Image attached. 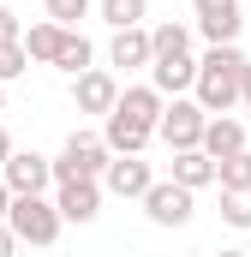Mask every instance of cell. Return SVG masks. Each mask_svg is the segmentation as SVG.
I'll use <instances>...</instances> for the list:
<instances>
[{
	"label": "cell",
	"mask_w": 251,
	"mask_h": 257,
	"mask_svg": "<svg viewBox=\"0 0 251 257\" xmlns=\"http://www.w3.org/2000/svg\"><path fill=\"white\" fill-rule=\"evenodd\" d=\"M12 162V138H6V126H0V168Z\"/></svg>",
	"instance_id": "29"
},
{
	"label": "cell",
	"mask_w": 251,
	"mask_h": 257,
	"mask_svg": "<svg viewBox=\"0 0 251 257\" xmlns=\"http://www.w3.org/2000/svg\"><path fill=\"white\" fill-rule=\"evenodd\" d=\"M96 12L114 24V30H138L150 18V0H96Z\"/></svg>",
	"instance_id": "19"
},
{
	"label": "cell",
	"mask_w": 251,
	"mask_h": 257,
	"mask_svg": "<svg viewBox=\"0 0 251 257\" xmlns=\"http://www.w3.org/2000/svg\"><path fill=\"white\" fill-rule=\"evenodd\" d=\"M239 150H245V126H239L233 114H209V132H203V156L227 162V156H239Z\"/></svg>",
	"instance_id": "15"
},
{
	"label": "cell",
	"mask_w": 251,
	"mask_h": 257,
	"mask_svg": "<svg viewBox=\"0 0 251 257\" xmlns=\"http://www.w3.org/2000/svg\"><path fill=\"white\" fill-rule=\"evenodd\" d=\"M0 42H24V24H18L12 6H0Z\"/></svg>",
	"instance_id": "25"
},
{
	"label": "cell",
	"mask_w": 251,
	"mask_h": 257,
	"mask_svg": "<svg viewBox=\"0 0 251 257\" xmlns=\"http://www.w3.org/2000/svg\"><path fill=\"white\" fill-rule=\"evenodd\" d=\"M12 215V186H6V174H0V221Z\"/></svg>",
	"instance_id": "27"
},
{
	"label": "cell",
	"mask_w": 251,
	"mask_h": 257,
	"mask_svg": "<svg viewBox=\"0 0 251 257\" xmlns=\"http://www.w3.org/2000/svg\"><path fill=\"white\" fill-rule=\"evenodd\" d=\"M0 114H6V84H0Z\"/></svg>",
	"instance_id": "31"
},
{
	"label": "cell",
	"mask_w": 251,
	"mask_h": 257,
	"mask_svg": "<svg viewBox=\"0 0 251 257\" xmlns=\"http://www.w3.org/2000/svg\"><path fill=\"white\" fill-rule=\"evenodd\" d=\"M72 108H78V114H102V120H108V114L120 108V78H114V72H102V66H90L84 78H72Z\"/></svg>",
	"instance_id": "8"
},
{
	"label": "cell",
	"mask_w": 251,
	"mask_h": 257,
	"mask_svg": "<svg viewBox=\"0 0 251 257\" xmlns=\"http://www.w3.org/2000/svg\"><path fill=\"white\" fill-rule=\"evenodd\" d=\"M12 251H18V233H12V227L0 221V257H12Z\"/></svg>",
	"instance_id": "26"
},
{
	"label": "cell",
	"mask_w": 251,
	"mask_h": 257,
	"mask_svg": "<svg viewBox=\"0 0 251 257\" xmlns=\"http://www.w3.org/2000/svg\"><path fill=\"white\" fill-rule=\"evenodd\" d=\"M150 84H156L162 96H186V90H197V60H191V54L150 60Z\"/></svg>",
	"instance_id": "13"
},
{
	"label": "cell",
	"mask_w": 251,
	"mask_h": 257,
	"mask_svg": "<svg viewBox=\"0 0 251 257\" xmlns=\"http://www.w3.org/2000/svg\"><path fill=\"white\" fill-rule=\"evenodd\" d=\"M215 186H221V192H251V150L215 162Z\"/></svg>",
	"instance_id": "21"
},
{
	"label": "cell",
	"mask_w": 251,
	"mask_h": 257,
	"mask_svg": "<svg viewBox=\"0 0 251 257\" xmlns=\"http://www.w3.org/2000/svg\"><path fill=\"white\" fill-rule=\"evenodd\" d=\"M6 227L18 233V245H54L66 227L60 203L54 197H12V215H6Z\"/></svg>",
	"instance_id": "3"
},
{
	"label": "cell",
	"mask_w": 251,
	"mask_h": 257,
	"mask_svg": "<svg viewBox=\"0 0 251 257\" xmlns=\"http://www.w3.org/2000/svg\"><path fill=\"white\" fill-rule=\"evenodd\" d=\"M191 209H197V192H186L180 180H156V186L144 192V215H150V227H186Z\"/></svg>",
	"instance_id": "5"
},
{
	"label": "cell",
	"mask_w": 251,
	"mask_h": 257,
	"mask_svg": "<svg viewBox=\"0 0 251 257\" xmlns=\"http://www.w3.org/2000/svg\"><path fill=\"white\" fill-rule=\"evenodd\" d=\"M114 114H126V120H138V126H162V114H168V96L156 90V84H126L120 90V108Z\"/></svg>",
	"instance_id": "11"
},
{
	"label": "cell",
	"mask_w": 251,
	"mask_h": 257,
	"mask_svg": "<svg viewBox=\"0 0 251 257\" xmlns=\"http://www.w3.org/2000/svg\"><path fill=\"white\" fill-rule=\"evenodd\" d=\"M102 138H108V150H114V156H144L156 132L138 126V120H126V114H108V120H102Z\"/></svg>",
	"instance_id": "14"
},
{
	"label": "cell",
	"mask_w": 251,
	"mask_h": 257,
	"mask_svg": "<svg viewBox=\"0 0 251 257\" xmlns=\"http://www.w3.org/2000/svg\"><path fill=\"white\" fill-rule=\"evenodd\" d=\"M191 257H203V251H191Z\"/></svg>",
	"instance_id": "32"
},
{
	"label": "cell",
	"mask_w": 251,
	"mask_h": 257,
	"mask_svg": "<svg viewBox=\"0 0 251 257\" xmlns=\"http://www.w3.org/2000/svg\"><path fill=\"white\" fill-rule=\"evenodd\" d=\"M90 60H96V48H90V36H84V30H72V36H66V48H60V72L66 78H84V72H90Z\"/></svg>",
	"instance_id": "20"
},
{
	"label": "cell",
	"mask_w": 251,
	"mask_h": 257,
	"mask_svg": "<svg viewBox=\"0 0 251 257\" xmlns=\"http://www.w3.org/2000/svg\"><path fill=\"white\" fill-rule=\"evenodd\" d=\"M191 12H197V36H203L209 48L239 42V24H245L239 0H191Z\"/></svg>",
	"instance_id": "7"
},
{
	"label": "cell",
	"mask_w": 251,
	"mask_h": 257,
	"mask_svg": "<svg viewBox=\"0 0 251 257\" xmlns=\"http://www.w3.org/2000/svg\"><path fill=\"white\" fill-rule=\"evenodd\" d=\"M0 174H6L12 197H48V186H60L54 180V156H36V150H12V162Z\"/></svg>",
	"instance_id": "6"
},
{
	"label": "cell",
	"mask_w": 251,
	"mask_h": 257,
	"mask_svg": "<svg viewBox=\"0 0 251 257\" xmlns=\"http://www.w3.org/2000/svg\"><path fill=\"white\" fill-rule=\"evenodd\" d=\"M42 6H48V18L66 24V30H78V18H90V12H96V0H42Z\"/></svg>",
	"instance_id": "23"
},
{
	"label": "cell",
	"mask_w": 251,
	"mask_h": 257,
	"mask_svg": "<svg viewBox=\"0 0 251 257\" xmlns=\"http://www.w3.org/2000/svg\"><path fill=\"white\" fill-rule=\"evenodd\" d=\"M203 132H209V114L197 108V96H174L168 114H162V126H156V138L168 150H203Z\"/></svg>",
	"instance_id": "4"
},
{
	"label": "cell",
	"mask_w": 251,
	"mask_h": 257,
	"mask_svg": "<svg viewBox=\"0 0 251 257\" xmlns=\"http://www.w3.org/2000/svg\"><path fill=\"white\" fill-rule=\"evenodd\" d=\"M66 24H54V18H42V24H30L24 30V48H30V60H42V66H54L60 60V48H66Z\"/></svg>",
	"instance_id": "17"
},
{
	"label": "cell",
	"mask_w": 251,
	"mask_h": 257,
	"mask_svg": "<svg viewBox=\"0 0 251 257\" xmlns=\"http://www.w3.org/2000/svg\"><path fill=\"white\" fill-rule=\"evenodd\" d=\"M108 162H114V150H108L102 132H72L60 144V156H54V180L60 186H72V180H102Z\"/></svg>",
	"instance_id": "2"
},
{
	"label": "cell",
	"mask_w": 251,
	"mask_h": 257,
	"mask_svg": "<svg viewBox=\"0 0 251 257\" xmlns=\"http://www.w3.org/2000/svg\"><path fill=\"white\" fill-rule=\"evenodd\" d=\"M150 186H156V174H150V162H144V156H114V162H108V174H102V192L138 197V203H144Z\"/></svg>",
	"instance_id": "9"
},
{
	"label": "cell",
	"mask_w": 251,
	"mask_h": 257,
	"mask_svg": "<svg viewBox=\"0 0 251 257\" xmlns=\"http://www.w3.org/2000/svg\"><path fill=\"white\" fill-rule=\"evenodd\" d=\"M168 180H180L186 192L215 186V156H203V150H174V174H168Z\"/></svg>",
	"instance_id": "16"
},
{
	"label": "cell",
	"mask_w": 251,
	"mask_h": 257,
	"mask_svg": "<svg viewBox=\"0 0 251 257\" xmlns=\"http://www.w3.org/2000/svg\"><path fill=\"white\" fill-rule=\"evenodd\" d=\"M156 60V42H150V30L138 24V30H114V42H108V66H120V72H138V66Z\"/></svg>",
	"instance_id": "12"
},
{
	"label": "cell",
	"mask_w": 251,
	"mask_h": 257,
	"mask_svg": "<svg viewBox=\"0 0 251 257\" xmlns=\"http://www.w3.org/2000/svg\"><path fill=\"white\" fill-rule=\"evenodd\" d=\"M54 203H60L66 221L90 227V221L102 215V180H72V186H54Z\"/></svg>",
	"instance_id": "10"
},
{
	"label": "cell",
	"mask_w": 251,
	"mask_h": 257,
	"mask_svg": "<svg viewBox=\"0 0 251 257\" xmlns=\"http://www.w3.org/2000/svg\"><path fill=\"white\" fill-rule=\"evenodd\" d=\"M239 78H245V48L239 42H227V48H209L203 60H197V108L203 114H227V108H239Z\"/></svg>",
	"instance_id": "1"
},
{
	"label": "cell",
	"mask_w": 251,
	"mask_h": 257,
	"mask_svg": "<svg viewBox=\"0 0 251 257\" xmlns=\"http://www.w3.org/2000/svg\"><path fill=\"white\" fill-rule=\"evenodd\" d=\"M221 221L251 233V192H221Z\"/></svg>",
	"instance_id": "22"
},
{
	"label": "cell",
	"mask_w": 251,
	"mask_h": 257,
	"mask_svg": "<svg viewBox=\"0 0 251 257\" xmlns=\"http://www.w3.org/2000/svg\"><path fill=\"white\" fill-rule=\"evenodd\" d=\"M24 66H30V48L24 42H0V84L24 78Z\"/></svg>",
	"instance_id": "24"
},
{
	"label": "cell",
	"mask_w": 251,
	"mask_h": 257,
	"mask_svg": "<svg viewBox=\"0 0 251 257\" xmlns=\"http://www.w3.org/2000/svg\"><path fill=\"white\" fill-rule=\"evenodd\" d=\"M239 102L251 108V60H245V78H239Z\"/></svg>",
	"instance_id": "28"
},
{
	"label": "cell",
	"mask_w": 251,
	"mask_h": 257,
	"mask_svg": "<svg viewBox=\"0 0 251 257\" xmlns=\"http://www.w3.org/2000/svg\"><path fill=\"white\" fill-rule=\"evenodd\" d=\"M150 42H156V60H174V54H191V24H156L150 30Z\"/></svg>",
	"instance_id": "18"
},
{
	"label": "cell",
	"mask_w": 251,
	"mask_h": 257,
	"mask_svg": "<svg viewBox=\"0 0 251 257\" xmlns=\"http://www.w3.org/2000/svg\"><path fill=\"white\" fill-rule=\"evenodd\" d=\"M215 257H251V251H215Z\"/></svg>",
	"instance_id": "30"
}]
</instances>
